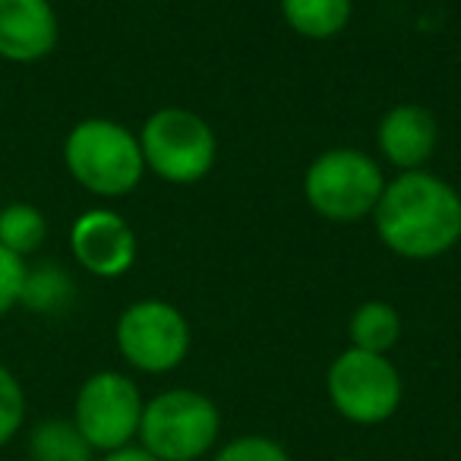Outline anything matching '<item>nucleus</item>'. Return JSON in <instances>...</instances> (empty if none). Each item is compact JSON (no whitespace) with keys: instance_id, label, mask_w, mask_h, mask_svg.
Masks as SVG:
<instances>
[{"instance_id":"nucleus-14","label":"nucleus","mask_w":461,"mask_h":461,"mask_svg":"<svg viewBox=\"0 0 461 461\" xmlns=\"http://www.w3.org/2000/svg\"><path fill=\"white\" fill-rule=\"evenodd\" d=\"M348 339H351V348H360V351L389 354L402 339V316L385 301H364L351 313Z\"/></svg>"},{"instance_id":"nucleus-9","label":"nucleus","mask_w":461,"mask_h":461,"mask_svg":"<svg viewBox=\"0 0 461 461\" xmlns=\"http://www.w3.org/2000/svg\"><path fill=\"white\" fill-rule=\"evenodd\" d=\"M70 250L79 269L95 278H121L133 269L140 240L130 221L114 209H89L73 221Z\"/></svg>"},{"instance_id":"nucleus-2","label":"nucleus","mask_w":461,"mask_h":461,"mask_svg":"<svg viewBox=\"0 0 461 461\" xmlns=\"http://www.w3.org/2000/svg\"><path fill=\"white\" fill-rule=\"evenodd\" d=\"M67 174L86 193L117 199L133 193L146 177L140 136L111 117H86L64 140Z\"/></svg>"},{"instance_id":"nucleus-17","label":"nucleus","mask_w":461,"mask_h":461,"mask_svg":"<svg viewBox=\"0 0 461 461\" xmlns=\"http://www.w3.org/2000/svg\"><path fill=\"white\" fill-rule=\"evenodd\" d=\"M29 402L20 376L7 364H0V448H7L26 427Z\"/></svg>"},{"instance_id":"nucleus-18","label":"nucleus","mask_w":461,"mask_h":461,"mask_svg":"<svg viewBox=\"0 0 461 461\" xmlns=\"http://www.w3.org/2000/svg\"><path fill=\"white\" fill-rule=\"evenodd\" d=\"M209 461H291L288 448L263 433H244L228 439L209 455Z\"/></svg>"},{"instance_id":"nucleus-19","label":"nucleus","mask_w":461,"mask_h":461,"mask_svg":"<svg viewBox=\"0 0 461 461\" xmlns=\"http://www.w3.org/2000/svg\"><path fill=\"white\" fill-rule=\"evenodd\" d=\"M26 276H29L26 259L10 253L7 247H0V320H4L14 307H20L23 288H26Z\"/></svg>"},{"instance_id":"nucleus-7","label":"nucleus","mask_w":461,"mask_h":461,"mask_svg":"<svg viewBox=\"0 0 461 461\" xmlns=\"http://www.w3.org/2000/svg\"><path fill=\"white\" fill-rule=\"evenodd\" d=\"M114 345L130 370L146 373V376H165L186 360L193 332L186 316L171 301L142 297L117 316Z\"/></svg>"},{"instance_id":"nucleus-4","label":"nucleus","mask_w":461,"mask_h":461,"mask_svg":"<svg viewBox=\"0 0 461 461\" xmlns=\"http://www.w3.org/2000/svg\"><path fill=\"white\" fill-rule=\"evenodd\" d=\"M385 190V174L373 155L354 146L326 149L303 171V199L320 218L354 224L373 215Z\"/></svg>"},{"instance_id":"nucleus-1","label":"nucleus","mask_w":461,"mask_h":461,"mask_svg":"<svg viewBox=\"0 0 461 461\" xmlns=\"http://www.w3.org/2000/svg\"><path fill=\"white\" fill-rule=\"evenodd\" d=\"M379 244L411 263L446 257L461 240V193L439 174L402 171L385 180L373 209Z\"/></svg>"},{"instance_id":"nucleus-11","label":"nucleus","mask_w":461,"mask_h":461,"mask_svg":"<svg viewBox=\"0 0 461 461\" xmlns=\"http://www.w3.org/2000/svg\"><path fill=\"white\" fill-rule=\"evenodd\" d=\"M379 155L398 171H420L439 146V123L423 104H395L376 127Z\"/></svg>"},{"instance_id":"nucleus-20","label":"nucleus","mask_w":461,"mask_h":461,"mask_svg":"<svg viewBox=\"0 0 461 461\" xmlns=\"http://www.w3.org/2000/svg\"><path fill=\"white\" fill-rule=\"evenodd\" d=\"M95 461H158V458H155L152 452H146L140 442H133V446H123V448H117V452L98 455Z\"/></svg>"},{"instance_id":"nucleus-8","label":"nucleus","mask_w":461,"mask_h":461,"mask_svg":"<svg viewBox=\"0 0 461 461\" xmlns=\"http://www.w3.org/2000/svg\"><path fill=\"white\" fill-rule=\"evenodd\" d=\"M142 408H146V398L133 376L121 370H98L86 376L77 389L70 420L95 448V455H104L133 446L140 436Z\"/></svg>"},{"instance_id":"nucleus-15","label":"nucleus","mask_w":461,"mask_h":461,"mask_svg":"<svg viewBox=\"0 0 461 461\" xmlns=\"http://www.w3.org/2000/svg\"><path fill=\"white\" fill-rule=\"evenodd\" d=\"M48 240V218L32 203H10L0 209V247L20 259L32 257Z\"/></svg>"},{"instance_id":"nucleus-5","label":"nucleus","mask_w":461,"mask_h":461,"mask_svg":"<svg viewBox=\"0 0 461 461\" xmlns=\"http://www.w3.org/2000/svg\"><path fill=\"white\" fill-rule=\"evenodd\" d=\"M140 149L146 171L174 186L199 184L218 161L215 130L190 108L152 111L140 130Z\"/></svg>"},{"instance_id":"nucleus-16","label":"nucleus","mask_w":461,"mask_h":461,"mask_svg":"<svg viewBox=\"0 0 461 461\" xmlns=\"http://www.w3.org/2000/svg\"><path fill=\"white\" fill-rule=\"evenodd\" d=\"M73 297V285L64 269L58 266H41V269H29L26 288H23V307L39 310V313H54V310L67 307Z\"/></svg>"},{"instance_id":"nucleus-12","label":"nucleus","mask_w":461,"mask_h":461,"mask_svg":"<svg viewBox=\"0 0 461 461\" xmlns=\"http://www.w3.org/2000/svg\"><path fill=\"white\" fill-rule=\"evenodd\" d=\"M282 20L291 32L310 41H329L351 23L354 0H278Z\"/></svg>"},{"instance_id":"nucleus-10","label":"nucleus","mask_w":461,"mask_h":461,"mask_svg":"<svg viewBox=\"0 0 461 461\" xmlns=\"http://www.w3.org/2000/svg\"><path fill=\"white\" fill-rule=\"evenodd\" d=\"M60 23L51 0H0V60L39 64L58 48Z\"/></svg>"},{"instance_id":"nucleus-13","label":"nucleus","mask_w":461,"mask_h":461,"mask_svg":"<svg viewBox=\"0 0 461 461\" xmlns=\"http://www.w3.org/2000/svg\"><path fill=\"white\" fill-rule=\"evenodd\" d=\"M29 461H95V448L83 439L70 417H45L26 436Z\"/></svg>"},{"instance_id":"nucleus-6","label":"nucleus","mask_w":461,"mask_h":461,"mask_svg":"<svg viewBox=\"0 0 461 461\" xmlns=\"http://www.w3.org/2000/svg\"><path fill=\"white\" fill-rule=\"evenodd\" d=\"M329 404L354 427H379L398 414L404 379L389 354L345 348L326 370Z\"/></svg>"},{"instance_id":"nucleus-3","label":"nucleus","mask_w":461,"mask_h":461,"mask_svg":"<svg viewBox=\"0 0 461 461\" xmlns=\"http://www.w3.org/2000/svg\"><path fill=\"white\" fill-rule=\"evenodd\" d=\"M221 411L205 392L165 389L146 398L140 442L158 461H203L218 448Z\"/></svg>"},{"instance_id":"nucleus-21","label":"nucleus","mask_w":461,"mask_h":461,"mask_svg":"<svg viewBox=\"0 0 461 461\" xmlns=\"http://www.w3.org/2000/svg\"><path fill=\"white\" fill-rule=\"evenodd\" d=\"M332 461H364V458H332Z\"/></svg>"}]
</instances>
